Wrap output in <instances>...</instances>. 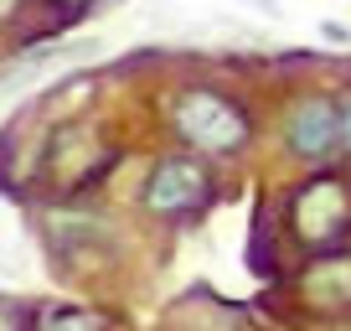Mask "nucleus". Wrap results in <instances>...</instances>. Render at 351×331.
I'll list each match as a JSON object with an SVG mask.
<instances>
[{
  "mask_svg": "<svg viewBox=\"0 0 351 331\" xmlns=\"http://www.w3.org/2000/svg\"><path fill=\"white\" fill-rule=\"evenodd\" d=\"M32 321V310L26 306H11V300H0V326H26Z\"/></svg>",
  "mask_w": 351,
  "mask_h": 331,
  "instance_id": "obj_7",
  "label": "nucleus"
},
{
  "mask_svg": "<svg viewBox=\"0 0 351 331\" xmlns=\"http://www.w3.org/2000/svg\"><path fill=\"white\" fill-rule=\"evenodd\" d=\"M341 114H346V145H351V93H346V104H341Z\"/></svg>",
  "mask_w": 351,
  "mask_h": 331,
  "instance_id": "obj_8",
  "label": "nucleus"
},
{
  "mask_svg": "<svg viewBox=\"0 0 351 331\" xmlns=\"http://www.w3.org/2000/svg\"><path fill=\"white\" fill-rule=\"evenodd\" d=\"M285 140H289V150H295L300 161L320 166V161H330V155L346 145V114H341L336 99H320V93H310V99H300L295 109H289Z\"/></svg>",
  "mask_w": 351,
  "mask_h": 331,
  "instance_id": "obj_4",
  "label": "nucleus"
},
{
  "mask_svg": "<svg viewBox=\"0 0 351 331\" xmlns=\"http://www.w3.org/2000/svg\"><path fill=\"white\" fill-rule=\"evenodd\" d=\"M289 233L305 243L310 254L336 249L351 233V187L341 176H330V171L310 176L305 187L289 197Z\"/></svg>",
  "mask_w": 351,
  "mask_h": 331,
  "instance_id": "obj_2",
  "label": "nucleus"
},
{
  "mask_svg": "<svg viewBox=\"0 0 351 331\" xmlns=\"http://www.w3.org/2000/svg\"><path fill=\"white\" fill-rule=\"evenodd\" d=\"M42 321H47V326H99V316H88V310H67V306L42 310Z\"/></svg>",
  "mask_w": 351,
  "mask_h": 331,
  "instance_id": "obj_6",
  "label": "nucleus"
},
{
  "mask_svg": "<svg viewBox=\"0 0 351 331\" xmlns=\"http://www.w3.org/2000/svg\"><path fill=\"white\" fill-rule=\"evenodd\" d=\"M171 124L197 155H232L253 140L248 109L217 89H186L171 109Z\"/></svg>",
  "mask_w": 351,
  "mask_h": 331,
  "instance_id": "obj_1",
  "label": "nucleus"
},
{
  "mask_svg": "<svg viewBox=\"0 0 351 331\" xmlns=\"http://www.w3.org/2000/svg\"><path fill=\"white\" fill-rule=\"evenodd\" d=\"M300 300L320 316H351V249H320L300 275Z\"/></svg>",
  "mask_w": 351,
  "mask_h": 331,
  "instance_id": "obj_5",
  "label": "nucleus"
},
{
  "mask_svg": "<svg viewBox=\"0 0 351 331\" xmlns=\"http://www.w3.org/2000/svg\"><path fill=\"white\" fill-rule=\"evenodd\" d=\"M11 11H16V0H0V21H5Z\"/></svg>",
  "mask_w": 351,
  "mask_h": 331,
  "instance_id": "obj_9",
  "label": "nucleus"
},
{
  "mask_svg": "<svg viewBox=\"0 0 351 331\" xmlns=\"http://www.w3.org/2000/svg\"><path fill=\"white\" fill-rule=\"evenodd\" d=\"M212 202V166H202L197 155H171V161H160L145 176L140 187V207L150 212V218H191V212H202Z\"/></svg>",
  "mask_w": 351,
  "mask_h": 331,
  "instance_id": "obj_3",
  "label": "nucleus"
}]
</instances>
